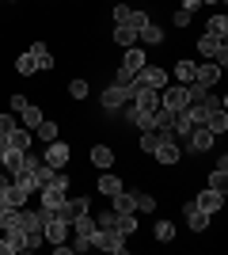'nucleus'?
Segmentation results:
<instances>
[{
  "mask_svg": "<svg viewBox=\"0 0 228 255\" xmlns=\"http://www.w3.org/2000/svg\"><path fill=\"white\" fill-rule=\"evenodd\" d=\"M65 202H69V179L54 171V179L46 183V187H38V206H42V210H50V213H57Z\"/></svg>",
  "mask_w": 228,
  "mask_h": 255,
  "instance_id": "1",
  "label": "nucleus"
},
{
  "mask_svg": "<svg viewBox=\"0 0 228 255\" xmlns=\"http://www.w3.org/2000/svg\"><path fill=\"white\" fill-rule=\"evenodd\" d=\"M133 99V92L126 84H110L107 92H103V96H99V103H103V111H107V118L110 122H118V115H122V107L130 103Z\"/></svg>",
  "mask_w": 228,
  "mask_h": 255,
  "instance_id": "2",
  "label": "nucleus"
},
{
  "mask_svg": "<svg viewBox=\"0 0 228 255\" xmlns=\"http://www.w3.org/2000/svg\"><path fill=\"white\" fill-rule=\"evenodd\" d=\"M91 248H99V252H110V255H126V252H130V236H122L118 229H95V240H91Z\"/></svg>",
  "mask_w": 228,
  "mask_h": 255,
  "instance_id": "3",
  "label": "nucleus"
},
{
  "mask_svg": "<svg viewBox=\"0 0 228 255\" xmlns=\"http://www.w3.org/2000/svg\"><path fill=\"white\" fill-rule=\"evenodd\" d=\"M145 65H149V57H145L141 50H133V46H130V50H126V61H122L118 73H114V84H126V88H130V80L141 73Z\"/></svg>",
  "mask_w": 228,
  "mask_h": 255,
  "instance_id": "4",
  "label": "nucleus"
},
{
  "mask_svg": "<svg viewBox=\"0 0 228 255\" xmlns=\"http://www.w3.org/2000/svg\"><path fill=\"white\" fill-rule=\"evenodd\" d=\"M130 92H133V99L130 103L137 107V111H160V88H141V84H130Z\"/></svg>",
  "mask_w": 228,
  "mask_h": 255,
  "instance_id": "5",
  "label": "nucleus"
},
{
  "mask_svg": "<svg viewBox=\"0 0 228 255\" xmlns=\"http://www.w3.org/2000/svg\"><path fill=\"white\" fill-rule=\"evenodd\" d=\"M42 236H46V244H65V236H69V221L65 217H57V213H50L42 225Z\"/></svg>",
  "mask_w": 228,
  "mask_h": 255,
  "instance_id": "6",
  "label": "nucleus"
},
{
  "mask_svg": "<svg viewBox=\"0 0 228 255\" xmlns=\"http://www.w3.org/2000/svg\"><path fill=\"white\" fill-rule=\"evenodd\" d=\"M130 84H141V88H167V69H156V65H145L141 73L133 76Z\"/></svg>",
  "mask_w": 228,
  "mask_h": 255,
  "instance_id": "7",
  "label": "nucleus"
},
{
  "mask_svg": "<svg viewBox=\"0 0 228 255\" xmlns=\"http://www.w3.org/2000/svg\"><path fill=\"white\" fill-rule=\"evenodd\" d=\"M186 103H190V96H186V84L160 88V107H167V111H183Z\"/></svg>",
  "mask_w": 228,
  "mask_h": 255,
  "instance_id": "8",
  "label": "nucleus"
},
{
  "mask_svg": "<svg viewBox=\"0 0 228 255\" xmlns=\"http://www.w3.org/2000/svg\"><path fill=\"white\" fill-rule=\"evenodd\" d=\"M42 160L50 164V168H65V164H69V145H65V141H50L46 152H42Z\"/></svg>",
  "mask_w": 228,
  "mask_h": 255,
  "instance_id": "9",
  "label": "nucleus"
},
{
  "mask_svg": "<svg viewBox=\"0 0 228 255\" xmlns=\"http://www.w3.org/2000/svg\"><path fill=\"white\" fill-rule=\"evenodd\" d=\"M183 213H186V225H190V233H206V229H209V213H206V210H198L194 198L183 206Z\"/></svg>",
  "mask_w": 228,
  "mask_h": 255,
  "instance_id": "10",
  "label": "nucleus"
},
{
  "mask_svg": "<svg viewBox=\"0 0 228 255\" xmlns=\"http://www.w3.org/2000/svg\"><path fill=\"white\" fill-rule=\"evenodd\" d=\"M213 141H217V137H213L206 126H194L190 133H186V145H190L194 152H209V149H213Z\"/></svg>",
  "mask_w": 228,
  "mask_h": 255,
  "instance_id": "11",
  "label": "nucleus"
},
{
  "mask_svg": "<svg viewBox=\"0 0 228 255\" xmlns=\"http://www.w3.org/2000/svg\"><path fill=\"white\" fill-rule=\"evenodd\" d=\"M152 156L160 160V164H179V160H183V149H179V137H167V141H160V149L152 152Z\"/></svg>",
  "mask_w": 228,
  "mask_h": 255,
  "instance_id": "12",
  "label": "nucleus"
},
{
  "mask_svg": "<svg viewBox=\"0 0 228 255\" xmlns=\"http://www.w3.org/2000/svg\"><path fill=\"white\" fill-rule=\"evenodd\" d=\"M198 210H206V213H217L221 206H225V191H213V187H206V191L194 198Z\"/></svg>",
  "mask_w": 228,
  "mask_h": 255,
  "instance_id": "13",
  "label": "nucleus"
},
{
  "mask_svg": "<svg viewBox=\"0 0 228 255\" xmlns=\"http://www.w3.org/2000/svg\"><path fill=\"white\" fill-rule=\"evenodd\" d=\"M87 210H91V198H87V194H80V198H69V202L57 210V217L73 221V217H80V213H87Z\"/></svg>",
  "mask_w": 228,
  "mask_h": 255,
  "instance_id": "14",
  "label": "nucleus"
},
{
  "mask_svg": "<svg viewBox=\"0 0 228 255\" xmlns=\"http://www.w3.org/2000/svg\"><path fill=\"white\" fill-rule=\"evenodd\" d=\"M73 229H76V240H87V244H91V240H95V217H91V213H80V217H73Z\"/></svg>",
  "mask_w": 228,
  "mask_h": 255,
  "instance_id": "15",
  "label": "nucleus"
},
{
  "mask_svg": "<svg viewBox=\"0 0 228 255\" xmlns=\"http://www.w3.org/2000/svg\"><path fill=\"white\" fill-rule=\"evenodd\" d=\"M221 80V65H194V84H202V88H213Z\"/></svg>",
  "mask_w": 228,
  "mask_h": 255,
  "instance_id": "16",
  "label": "nucleus"
},
{
  "mask_svg": "<svg viewBox=\"0 0 228 255\" xmlns=\"http://www.w3.org/2000/svg\"><path fill=\"white\" fill-rule=\"evenodd\" d=\"M4 145L15 149V152H27V149H31V129H27V126H15L8 137H4Z\"/></svg>",
  "mask_w": 228,
  "mask_h": 255,
  "instance_id": "17",
  "label": "nucleus"
},
{
  "mask_svg": "<svg viewBox=\"0 0 228 255\" xmlns=\"http://www.w3.org/2000/svg\"><path fill=\"white\" fill-rule=\"evenodd\" d=\"M110 210L114 213H137V202H133V191H118L110 198Z\"/></svg>",
  "mask_w": 228,
  "mask_h": 255,
  "instance_id": "18",
  "label": "nucleus"
},
{
  "mask_svg": "<svg viewBox=\"0 0 228 255\" xmlns=\"http://www.w3.org/2000/svg\"><path fill=\"white\" fill-rule=\"evenodd\" d=\"M118 191H126V179H118V175H99V194H107V198H114Z\"/></svg>",
  "mask_w": 228,
  "mask_h": 255,
  "instance_id": "19",
  "label": "nucleus"
},
{
  "mask_svg": "<svg viewBox=\"0 0 228 255\" xmlns=\"http://www.w3.org/2000/svg\"><path fill=\"white\" fill-rule=\"evenodd\" d=\"M206 34H217V38H228V15H225V11L209 15V23H206Z\"/></svg>",
  "mask_w": 228,
  "mask_h": 255,
  "instance_id": "20",
  "label": "nucleus"
},
{
  "mask_svg": "<svg viewBox=\"0 0 228 255\" xmlns=\"http://www.w3.org/2000/svg\"><path fill=\"white\" fill-rule=\"evenodd\" d=\"M221 46H225V38H217V34H202V38H198V53H202V57H213Z\"/></svg>",
  "mask_w": 228,
  "mask_h": 255,
  "instance_id": "21",
  "label": "nucleus"
},
{
  "mask_svg": "<svg viewBox=\"0 0 228 255\" xmlns=\"http://www.w3.org/2000/svg\"><path fill=\"white\" fill-rule=\"evenodd\" d=\"M206 129L213 133V137H221V133L228 129V115H225V111H213V115L206 118Z\"/></svg>",
  "mask_w": 228,
  "mask_h": 255,
  "instance_id": "22",
  "label": "nucleus"
},
{
  "mask_svg": "<svg viewBox=\"0 0 228 255\" xmlns=\"http://www.w3.org/2000/svg\"><path fill=\"white\" fill-rule=\"evenodd\" d=\"M114 229H118L122 236H133L137 233V217H133V213H114Z\"/></svg>",
  "mask_w": 228,
  "mask_h": 255,
  "instance_id": "23",
  "label": "nucleus"
},
{
  "mask_svg": "<svg viewBox=\"0 0 228 255\" xmlns=\"http://www.w3.org/2000/svg\"><path fill=\"white\" fill-rule=\"evenodd\" d=\"M114 42L130 50V46L137 42V31H133V27H126V23H114Z\"/></svg>",
  "mask_w": 228,
  "mask_h": 255,
  "instance_id": "24",
  "label": "nucleus"
},
{
  "mask_svg": "<svg viewBox=\"0 0 228 255\" xmlns=\"http://www.w3.org/2000/svg\"><path fill=\"white\" fill-rule=\"evenodd\" d=\"M15 73H19V76H34V73H38V61L31 57V50L15 57Z\"/></svg>",
  "mask_w": 228,
  "mask_h": 255,
  "instance_id": "25",
  "label": "nucleus"
},
{
  "mask_svg": "<svg viewBox=\"0 0 228 255\" xmlns=\"http://www.w3.org/2000/svg\"><path fill=\"white\" fill-rule=\"evenodd\" d=\"M19 122H23V126H27V129H34V126H38V122H42V111H38V107H34V103H27V107H23V111H19Z\"/></svg>",
  "mask_w": 228,
  "mask_h": 255,
  "instance_id": "26",
  "label": "nucleus"
},
{
  "mask_svg": "<svg viewBox=\"0 0 228 255\" xmlns=\"http://www.w3.org/2000/svg\"><path fill=\"white\" fill-rule=\"evenodd\" d=\"M31 57L38 61V69H54V57H50V50H46V42H34L31 46Z\"/></svg>",
  "mask_w": 228,
  "mask_h": 255,
  "instance_id": "27",
  "label": "nucleus"
},
{
  "mask_svg": "<svg viewBox=\"0 0 228 255\" xmlns=\"http://www.w3.org/2000/svg\"><path fill=\"white\" fill-rule=\"evenodd\" d=\"M91 164H95V168H110V164H114V152H110L107 145H95V149H91Z\"/></svg>",
  "mask_w": 228,
  "mask_h": 255,
  "instance_id": "28",
  "label": "nucleus"
},
{
  "mask_svg": "<svg viewBox=\"0 0 228 255\" xmlns=\"http://www.w3.org/2000/svg\"><path fill=\"white\" fill-rule=\"evenodd\" d=\"M137 38H141V42H149V46H160V42H163V31L156 27V23H149V27H141V31H137Z\"/></svg>",
  "mask_w": 228,
  "mask_h": 255,
  "instance_id": "29",
  "label": "nucleus"
},
{
  "mask_svg": "<svg viewBox=\"0 0 228 255\" xmlns=\"http://www.w3.org/2000/svg\"><path fill=\"white\" fill-rule=\"evenodd\" d=\"M194 65H198V61H179V65H175V76H179V84H190V80H194Z\"/></svg>",
  "mask_w": 228,
  "mask_h": 255,
  "instance_id": "30",
  "label": "nucleus"
},
{
  "mask_svg": "<svg viewBox=\"0 0 228 255\" xmlns=\"http://www.w3.org/2000/svg\"><path fill=\"white\" fill-rule=\"evenodd\" d=\"M152 233H156V240L171 244V240H175V225H171V221H156V229H152Z\"/></svg>",
  "mask_w": 228,
  "mask_h": 255,
  "instance_id": "31",
  "label": "nucleus"
},
{
  "mask_svg": "<svg viewBox=\"0 0 228 255\" xmlns=\"http://www.w3.org/2000/svg\"><path fill=\"white\" fill-rule=\"evenodd\" d=\"M152 122H156V129H171V122H175V111H167V107H160V111L152 115Z\"/></svg>",
  "mask_w": 228,
  "mask_h": 255,
  "instance_id": "32",
  "label": "nucleus"
},
{
  "mask_svg": "<svg viewBox=\"0 0 228 255\" xmlns=\"http://www.w3.org/2000/svg\"><path fill=\"white\" fill-rule=\"evenodd\" d=\"M34 129H38V137H42L46 145H50V141H57V122H46V118H42Z\"/></svg>",
  "mask_w": 228,
  "mask_h": 255,
  "instance_id": "33",
  "label": "nucleus"
},
{
  "mask_svg": "<svg viewBox=\"0 0 228 255\" xmlns=\"http://www.w3.org/2000/svg\"><path fill=\"white\" fill-rule=\"evenodd\" d=\"M133 202H137V210H141V213H152V210H156V198H152V194L133 191Z\"/></svg>",
  "mask_w": 228,
  "mask_h": 255,
  "instance_id": "34",
  "label": "nucleus"
},
{
  "mask_svg": "<svg viewBox=\"0 0 228 255\" xmlns=\"http://www.w3.org/2000/svg\"><path fill=\"white\" fill-rule=\"evenodd\" d=\"M149 11H130V19H126V27H133V31H141V27H149Z\"/></svg>",
  "mask_w": 228,
  "mask_h": 255,
  "instance_id": "35",
  "label": "nucleus"
},
{
  "mask_svg": "<svg viewBox=\"0 0 228 255\" xmlns=\"http://www.w3.org/2000/svg\"><path fill=\"white\" fill-rule=\"evenodd\" d=\"M209 187H213V191H225V187H228V171L213 168V175H209Z\"/></svg>",
  "mask_w": 228,
  "mask_h": 255,
  "instance_id": "36",
  "label": "nucleus"
},
{
  "mask_svg": "<svg viewBox=\"0 0 228 255\" xmlns=\"http://www.w3.org/2000/svg\"><path fill=\"white\" fill-rule=\"evenodd\" d=\"M69 96L73 99H87V80H73V84H69Z\"/></svg>",
  "mask_w": 228,
  "mask_h": 255,
  "instance_id": "37",
  "label": "nucleus"
},
{
  "mask_svg": "<svg viewBox=\"0 0 228 255\" xmlns=\"http://www.w3.org/2000/svg\"><path fill=\"white\" fill-rule=\"evenodd\" d=\"M11 129H15V118H11V115H0V137H8Z\"/></svg>",
  "mask_w": 228,
  "mask_h": 255,
  "instance_id": "38",
  "label": "nucleus"
},
{
  "mask_svg": "<svg viewBox=\"0 0 228 255\" xmlns=\"http://www.w3.org/2000/svg\"><path fill=\"white\" fill-rule=\"evenodd\" d=\"M15 252H19V244L8 240V236H0V255H15Z\"/></svg>",
  "mask_w": 228,
  "mask_h": 255,
  "instance_id": "39",
  "label": "nucleus"
},
{
  "mask_svg": "<svg viewBox=\"0 0 228 255\" xmlns=\"http://www.w3.org/2000/svg\"><path fill=\"white\" fill-rule=\"evenodd\" d=\"M190 19H194V15H190V11H183V8H179V11H175V27H190Z\"/></svg>",
  "mask_w": 228,
  "mask_h": 255,
  "instance_id": "40",
  "label": "nucleus"
},
{
  "mask_svg": "<svg viewBox=\"0 0 228 255\" xmlns=\"http://www.w3.org/2000/svg\"><path fill=\"white\" fill-rule=\"evenodd\" d=\"M23 107H27V96H19V92H15V96H11V115H19Z\"/></svg>",
  "mask_w": 228,
  "mask_h": 255,
  "instance_id": "41",
  "label": "nucleus"
},
{
  "mask_svg": "<svg viewBox=\"0 0 228 255\" xmlns=\"http://www.w3.org/2000/svg\"><path fill=\"white\" fill-rule=\"evenodd\" d=\"M130 11H133V8H126V4H118V8H114V23H126V19H130Z\"/></svg>",
  "mask_w": 228,
  "mask_h": 255,
  "instance_id": "42",
  "label": "nucleus"
},
{
  "mask_svg": "<svg viewBox=\"0 0 228 255\" xmlns=\"http://www.w3.org/2000/svg\"><path fill=\"white\" fill-rule=\"evenodd\" d=\"M213 65H221V69H225V65H228V46H221V50L213 53Z\"/></svg>",
  "mask_w": 228,
  "mask_h": 255,
  "instance_id": "43",
  "label": "nucleus"
},
{
  "mask_svg": "<svg viewBox=\"0 0 228 255\" xmlns=\"http://www.w3.org/2000/svg\"><path fill=\"white\" fill-rule=\"evenodd\" d=\"M198 8H202V0H183V11H190V15H194Z\"/></svg>",
  "mask_w": 228,
  "mask_h": 255,
  "instance_id": "44",
  "label": "nucleus"
},
{
  "mask_svg": "<svg viewBox=\"0 0 228 255\" xmlns=\"http://www.w3.org/2000/svg\"><path fill=\"white\" fill-rule=\"evenodd\" d=\"M202 4H221V0H202Z\"/></svg>",
  "mask_w": 228,
  "mask_h": 255,
  "instance_id": "45",
  "label": "nucleus"
},
{
  "mask_svg": "<svg viewBox=\"0 0 228 255\" xmlns=\"http://www.w3.org/2000/svg\"><path fill=\"white\" fill-rule=\"evenodd\" d=\"M8 4H19V0H8Z\"/></svg>",
  "mask_w": 228,
  "mask_h": 255,
  "instance_id": "46",
  "label": "nucleus"
}]
</instances>
